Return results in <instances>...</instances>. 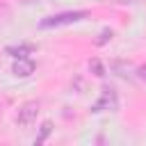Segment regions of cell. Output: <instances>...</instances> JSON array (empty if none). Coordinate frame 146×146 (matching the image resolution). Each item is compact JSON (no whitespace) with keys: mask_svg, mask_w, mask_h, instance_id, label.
I'll return each mask as SVG.
<instances>
[{"mask_svg":"<svg viewBox=\"0 0 146 146\" xmlns=\"http://www.w3.org/2000/svg\"><path fill=\"white\" fill-rule=\"evenodd\" d=\"M89 16V11L84 9H75V11H62V14H52V16H46L39 27L41 30H50V27H62V25H71V23H78V21H84Z\"/></svg>","mask_w":146,"mask_h":146,"instance_id":"cell-1","label":"cell"},{"mask_svg":"<svg viewBox=\"0 0 146 146\" xmlns=\"http://www.w3.org/2000/svg\"><path fill=\"white\" fill-rule=\"evenodd\" d=\"M114 112V110H119V96H116V91L112 89V87H103V91H100V98L91 105V112L94 114H98V112Z\"/></svg>","mask_w":146,"mask_h":146,"instance_id":"cell-2","label":"cell"},{"mask_svg":"<svg viewBox=\"0 0 146 146\" xmlns=\"http://www.w3.org/2000/svg\"><path fill=\"white\" fill-rule=\"evenodd\" d=\"M39 100H27V103H23L21 105V110H18V114H16V123L21 125V128H30L34 121H36V116H39Z\"/></svg>","mask_w":146,"mask_h":146,"instance_id":"cell-3","label":"cell"},{"mask_svg":"<svg viewBox=\"0 0 146 146\" xmlns=\"http://www.w3.org/2000/svg\"><path fill=\"white\" fill-rule=\"evenodd\" d=\"M11 73H14L16 78H30V75L34 73V62H32L30 57H18V59H14V64H11Z\"/></svg>","mask_w":146,"mask_h":146,"instance_id":"cell-4","label":"cell"},{"mask_svg":"<svg viewBox=\"0 0 146 146\" xmlns=\"http://www.w3.org/2000/svg\"><path fill=\"white\" fill-rule=\"evenodd\" d=\"M5 52H7V55H11L14 59H18V57H30V55H34V52H36V46H34V43L7 46V48H5Z\"/></svg>","mask_w":146,"mask_h":146,"instance_id":"cell-5","label":"cell"},{"mask_svg":"<svg viewBox=\"0 0 146 146\" xmlns=\"http://www.w3.org/2000/svg\"><path fill=\"white\" fill-rule=\"evenodd\" d=\"M52 132V121H43V125H41V132H39V137L34 139V144H43L46 139H48V135Z\"/></svg>","mask_w":146,"mask_h":146,"instance_id":"cell-6","label":"cell"},{"mask_svg":"<svg viewBox=\"0 0 146 146\" xmlns=\"http://www.w3.org/2000/svg\"><path fill=\"white\" fill-rule=\"evenodd\" d=\"M89 71H91L94 75H98V78L105 75V66L100 64V59H91V62H89Z\"/></svg>","mask_w":146,"mask_h":146,"instance_id":"cell-7","label":"cell"},{"mask_svg":"<svg viewBox=\"0 0 146 146\" xmlns=\"http://www.w3.org/2000/svg\"><path fill=\"white\" fill-rule=\"evenodd\" d=\"M112 68H114V71H119V75H121V78H128V75H130V64H125V62H114V64H112Z\"/></svg>","mask_w":146,"mask_h":146,"instance_id":"cell-8","label":"cell"},{"mask_svg":"<svg viewBox=\"0 0 146 146\" xmlns=\"http://www.w3.org/2000/svg\"><path fill=\"white\" fill-rule=\"evenodd\" d=\"M112 36H114V30H110V27H105V30H103V32L98 34V39H96V43H98V46H103V43H107V41H110Z\"/></svg>","mask_w":146,"mask_h":146,"instance_id":"cell-9","label":"cell"},{"mask_svg":"<svg viewBox=\"0 0 146 146\" xmlns=\"http://www.w3.org/2000/svg\"><path fill=\"white\" fill-rule=\"evenodd\" d=\"M137 75H139L141 80H146V64H141V66L137 68Z\"/></svg>","mask_w":146,"mask_h":146,"instance_id":"cell-10","label":"cell"},{"mask_svg":"<svg viewBox=\"0 0 146 146\" xmlns=\"http://www.w3.org/2000/svg\"><path fill=\"white\" fill-rule=\"evenodd\" d=\"M112 2H121V5H128V2H144V0H112Z\"/></svg>","mask_w":146,"mask_h":146,"instance_id":"cell-11","label":"cell"}]
</instances>
